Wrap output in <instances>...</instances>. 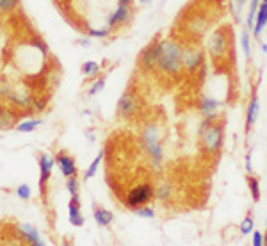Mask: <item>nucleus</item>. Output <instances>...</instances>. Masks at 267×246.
<instances>
[{
  "label": "nucleus",
  "mask_w": 267,
  "mask_h": 246,
  "mask_svg": "<svg viewBox=\"0 0 267 246\" xmlns=\"http://www.w3.org/2000/svg\"><path fill=\"white\" fill-rule=\"evenodd\" d=\"M267 27V4L262 2L260 7H258V13H257V20H255V27H253V36L260 38L262 36L264 29Z\"/></svg>",
  "instance_id": "obj_15"
},
{
  "label": "nucleus",
  "mask_w": 267,
  "mask_h": 246,
  "mask_svg": "<svg viewBox=\"0 0 267 246\" xmlns=\"http://www.w3.org/2000/svg\"><path fill=\"white\" fill-rule=\"evenodd\" d=\"M241 47L244 56H246V59H249V56H251V43H249V32L248 31L241 32Z\"/></svg>",
  "instance_id": "obj_27"
},
{
  "label": "nucleus",
  "mask_w": 267,
  "mask_h": 246,
  "mask_svg": "<svg viewBox=\"0 0 267 246\" xmlns=\"http://www.w3.org/2000/svg\"><path fill=\"white\" fill-rule=\"evenodd\" d=\"M219 107H221V104L214 98H209V96L201 100L200 105H198V109H200V113L203 114V118H216Z\"/></svg>",
  "instance_id": "obj_14"
},
{
  "label": "nucleus",
  "mask_w": 267,
  "mask_h": 246,
  "mask_svg": "<svg viewBox=\"0 0 267 246\" xmlns=\"http://www.w3.org/2000/svg\"><path fill=\"white\" fill-rule=\"evenodd\" d=\"M54 164H57L54 155H50V153H41L39 155V189H41V193H45L46 184L50 180L52 170H54Z\"/></svg>",
  "instance_id": "obj_8"
},
{
  "label": "nucleus",
  "mask_w": 267,
  "mask_h": 246,
  "mask_svg": "<svg viewBox=\"0 0 267 246\" xmlns=\"http://www.w3.org/2000/svg\"><path fill=\"white\" fill-rule=\"evenodd\" d=\"M258 114H260V102H258L257 93L253 91L251 100H249V104H248V111H246V132L251 131V127L257 123Z\"/></svg>",
  "instance_id": "obj_13"
},
{
  "label": "nucleus",
  "mask_w": 267,
  "mask_h": 246,
  "mask_svg": "<svg viewBox=\"0 0 267 246\" xmlns=\"http://www.w3.org/2000/svg\"><path fill=\"white\" fill-rule=\"evenodd\" d=\"M184 52L185 48H182L173 39H160L157 70H159L160 74L176 77L182 72V68H184Z\"/></svg>",
  "instance_id": "obj_1"
},
{
  "label": "nucleus",
  "mask_w": 267,
  "mask_h": 246,
  "mask_svg": "<svg viewBox=\"0 0 267 246\" xmlns=\"http://www.w3.org/2000/svg\"><path fill=\"white\" fill-rule=\"evenodd\" d=\"M264 2H266V4H267V0H264Z\"/></svg>",
  "instance_id": "obj_47"
},
{
  "label": "nucleus",
  "mask_w": 267,
  "mask_h": 246,
  "mask_svg": "<svg viewBox=\"0 0 267 246\" xmlns=\"http://www.w3.org/2000/svg\"><path fill=\"white\" fill-rule=\"evenodd\" d=\"M111 34V29L109 27H103V29H88V36L89 38H98V39H103Z\"/></svg>",
  "instance_id": "obj_31"
},
{
  "label": "nucleus",
  "mask_w": 267,
  "mask_h": 246,
  "mask_svg": "<svg viewBox=\"0 0 267 246\" xmlns=\"http://www.w3.org/2000/svg\"><path fill=\"white\" fill-rule=\"evenodd\" d=\"M100 72V64L96 61H88V63H84L82 66V74L88 75V77H95V75Z\"/></svg>",
  "instance_id": "obj_29"
},
{
  "label": "nucleus",
  "mask_w": 267,
  "mask_h": 246,
  "mask_svg": "<svg viewBox=\"0 0 267 246\" xmlns=\"http://www.w3.org/2000/svg\"><path fill=\"white\" fill-rule=\"evenodd\" d=\"M139 4H141V5H146V4H150V0H139Z\"/></svg>",
  "instance_id": "obj_42"
},
{
  "label": "nucleus",
  "mask_w": 267,
  "mask_h": 246,
  "mask_svg": "<svg viewBox=\"0 0 267 246\" xmlns=\"http://www.w3.org/2000/svg\"><path fill=\"white\" fill-rule=\"evenodd\" d=\"M16 127V114L13 111L4 109V113L0 114V131H11Z\"/></svg>",
  "instance_id": "obj_19"
},
{
  "label": "nucleus",
  "mask_w": 267,
  "mask_h": 246,
  "mask_svg": "<svg viewBox=\"0 0 267 246\" xmlns=\"http://www.w3.org/2000/svg\"><path fill=\"white\" fill-rule=\"evenodd\" d=\"M43 120H39V118H34V120H23L20 121V123H16V131L18 132H32V131H36L38 127H41Z\"/></svg>",
  "instance_id": "obj_22"
},
{
  "label": "nucleus",
  "mask_w": 267,
  "mask_h": 246,
  "mask_svg": "<svg viewBox=\"0 0 267 246\" xmlns=\"http://www.w3.org/2000/svg\"><path fill=\"white\" fill-rule=\"evenodd\" d=\"M68 220L73 227H82L84 225V216L80 212V207H75V205L68 204Z\"/></svg>",
  "instance_id": "obj_21"
},
{
  "label": "nucleus",
  "mask_w": 267,
  "mask_h": 246,
  "mask_svg": "<svg viewBox=\"0 0 267 246\" xmlns=\"http://www.w3.org/2000/svg\"><path fill=\"white\" fill-rule=\"evenodd\" d=\"M56 163L61 170V173L64 177H75L77 175V164H75V159L72 155H68V153L61 152L56 155Z\"/></svg>",
  "instance_id": "obj_12"
},
{
  "label": "nucleus",
  "mask_w": 267,
  "mask_h": 246,
  "mask_svg": "<svg viewBox=\"0 0 267 246\" xmlns=\"http://www.w3.org/2000/svg\"><path fill=\"white\" fill-rule=\"evenodd\" d=\"M207 50L210 54V57L214 61H219V59H225L228 50H230V38L226 34L225 29H219L209 38V43H207Z\"/></svg>",
  "instance_id": "obj_4"
},
{
  "label": "nucleus",
  "mask_w": 267,
  "mask_h": 246,
  "mask_svg": "<svg viewBox=\"0 0 267 246\" xmlns=\"http://www.w3.org/2000/svg\"><path fill=\"white\" fill-rule=\"evenodd\" d=\"M253 245L255 246H262L264 245V234L258 230H253Z\"/></svg>",
  "instance_id": "obj_38"
},
{
  "label": "nucleus",
  "mask_w": 267,
  "mask_h": 246,
  "mask_svg": "<svg viewBox=\"0 0 267 246\" xmlns=\"http://www.w3.org/2000/svg\"><path fill=\"white\" fill-rule=\"evenodd\" d=\"M134 212L137 216H141V218H144V220H152L155 216V210L150 207L148 204L146 205H143V207H137V209H134Z\"/></svg>",
  "instance_id": "obj_30"
},
{
  "label": "nucleus",
  "mask_w": 267,
  "mask_h": 246,
  "mask_svg": "<svg viewBox=\"0 0 267 246\" xmlns=\"http://www.w3.org/2000/svg\"><path fill=\"white\" fill-rule=\"evenodd\" d=\"M93 216H95L96 225H100V227H109L114 220V214L111 210L103 209V207H100V205H96V204L93 205Z\"/></svg>",
  "instance_id": "obj_16"
},
{
  "label": "nucleus",
  "mask_w": 267,
  "mask_h": 246,
  "mask_svg": "<svg viewBox=\"0 0 267 246\" xmlns=\"http://www.w3.org/2000/svg\"><path fill=\"white\" fill-rule=\"evenodd\" d=\"M16 196H18L20 200H29L31 198V188H29L27 184L18 186V188H16Z\"/></svg>",
  "instance_id": "obj_35"
},
{
  "label": "nucleus",
  "mask_w": 267,
  "mask_h": 246,
  "mask_svg": "<svg viewBox=\"0 0 267 246\" xmlns=\"http://www.w3.org/2000/svg\"><path fill=\"white\" fill-rule=\"evenodd\" d=\"M16 234H18L27 245H32V246L45 245V241L39 237V232H38L32 225H29V223H21V225L16 227Z\"/></svg>",
  "instance_id": "obj_9"
},
{
  "label": "nucleus",
  "mask_w": 267,
  "mask_h": 246,
  "mask_svg": "<svg viewBox=\"0 0 267 246\" xmlns=\"http://www.w3.org/2000/svg\"><path fill=\"white\" fill-rule=\"evenodd\" d=\"M246 171H248V173H251V171H253V168H251V152H248V153H246Z\"/></svg>",
  "instance_id": "obj_39"
},
{
  "label": "nucleus",
  "mask_w": 267,
  "mask_h": 246,
  "mask_svg": "<svg viewBox=\"0 0 267 246\" xmlns=\"http://www.w3.org/2000/svg\"><path fill=\"white\" fill-rule=\"evenodd\" d=\"M78 43H80L82 47H89V39H88V38H80V39H78Z\"/></svg>",
  "instance_id": "obj_41"
},
{
  "label": "nucleus",
  "mask_w": 267,
  "mask_h": 246,
  "mask_svg": "<svg viewBox=\"0 0 267 246\" xmlns=\"http://www.w3.org/2000/svg\"><path fill=\"white\" fill-rule=\"evenodd\" d=\"M157 63H159V41H153L141 52V56H139V66L144 72H153L157 68Z\"/></svg>",
  "instance_id": "obj_7"
},
{
  "label": "nucleus",
  "mask_w": 267,
  "mask_h": 246,
  "mask_svg": "<svg viewBox=\"0 0 267 246\" xmlns=\"http://www.w3.org/2000/svg\"><path fill=\"white\" fill-rule=\"evenodd\" d=\"M203 52L201 50H185L184 52V68L189 74H196L203 66Z\"/></svg>",
  "instance_id": "obj_10"
},
{
  "label": "nucleus",
  "mask_w": 267,
  "mask_h": 246,
  "mask_svg": "<svg viewBox=\"0 0 267 246\" xmlns=\"http://www.w3.org/2000/svg\"><path fill=\"white\" fill-rule=\"evenodd\" d=\"M103 155H105V150H100L98 152V155L95 159H93V163L89 164V168L86 170V175H84V178H91V177H95V173H96V170H98V166H100V163H102V159H103Z\"/></svg>",
  "instance_id": "obj_24"
},
{
  "label": "nucleus",
  "mask_w": 267,
  "mask_h": 246,
  "mask_svg": "<svg viewBox=\"0 0 267 246\" xmlns=\"http://www.w3.org/2000/svg\"><path fill=\"white\" fill-rule=\"evenodd\" d=\"M253 228H255V220H253L251 214H248L244 220H242L241 227H239V230H241L242 236H248V234H251Z\"/></svg>",
  "instance_id": "obj_26"
},
{
  "label": "nucleus",
  "mask_w": 267,
  "mask_h": 246,
  "mask_svg": "<svg viewBox=\"0 0 267 246\" xmlns=\"http://www.w3.org/2000/svg\"><path fill=\"white\" fill-rule=\"evenodd\" d=\"M262 52H267V43H262Z\"/></svg>",
  "instance_id": "obj_44"
},
{
  "label": "nucleus",
  "mask_w": 267,
  "mask_h": 246,
  "mask_svg": "<svg viewBox=\"0 0 267 246\" xmlns=\"http://www.w3.org/2000/svg\"><path fill=\"white\" fill-rule=\"evenodd\" d=\"M11 91H13V88H11L9 80H7V79H0V98L7 100V96L11 95Z\"/></svg>",
  "instance_id": "obj_33"
},
{
  "label": "nucleus",
  "mask_w": 267,
  "mask_h": 246,
  "mask_svg": "<svg viewBox=\"0 0 267 246\" xmlns=\"http://www.w3.org/2000/svg\"><path fill=\"white\" fill-rule=\"evenodd\" d=\"M225 137V125L223 121H216V118H205L200 125V139L203 152L209 155H217L223 148Z\"/></svg>",
  "instance_id": "obj_2"
},
{
  "label": "nucleus",
  "mask_w": 267,
  "mask_h": 246,
  "mask_svg": "<svg viewBox=\"0 0 267 246\" xmlns=\"http://www.w3.org/2000/svg\"><path fill=\"white\" fill-rule=\"evenodd\" d=\"M258 7H260V0H251V4H249V11H248V18H246V25H248V29H251V31H253V27H255V20H257Z\"/></svg>",
  "instance_id": "obj_23"
},
{
  "label": "nucleus",
  "mask_w": 267,
  "mask_h": 246,
  "mask_svg": "<svg viewBox=\"0 0 267 246\" xmlns=\"http://www.w3.org/2000/svg\"><path fill=\"white\" fill-rule=\"evenodd\" d=\"M7 102H11V104L15 105V107H18V109H29L32 105V102H34V98H32L31 91H25V89H13L11 95L7 96Z\"/></svg>",
  "instance_id": "obj_11"
},
{
  "label": "nucleus",
  "mask_w": 267,
  "mask_h": 246,
  "mask_svg": "<svg viewBox=\"0 0 267 246\" xmlns=\"http://www.w3.org/2000/svg\"><path fill=\"white\" fill-rule=\"evenodd\" d=\"M119 2H121V4H132L134 0H119Z\"/></svg>",
  "instance_id": "obj_43"
},
{
  "label": "nucleus",
  "mask_w": 267,
  "mask_h": 246,
  "mask_svg": "<svg viewBox=\"0 0 267 246\" xmlns=\"http://www.w3.org/2000/svg\"><path fill=\"white\" fill-rule=\"evenodd\" d=\"M66 189L70 194H77L78 193V180L77 177H68L66 178Z\"/></svg>",
  "instance_id": "obj_37"
},
{
  "label": "nucleus",
  "mask_w": 267,
  "mask_h": 246,
  "mask_svg": "<svg viewBox=\"0 0 267 246\" xmlns=\"http://www.w3.org/2000/svg\"><path fill=\"white\" fill-rule=\"evenodd\" d=\"M31 45L34 48H36V50H39V52H41L43 56H46V54H48V47H46V43L43 41L41 38H38V36L32 38V39H31Z\"/></svg>",
  "instance_id": "obj_34"
},
{
  "label": "nucleus",
  "mask_w": 267,
  "mask_h": 246,
  "mask_svg": "<svg viewBox=\"0 0 267 246\" xmlns=\"http://www.w3.org/2000/svg\"><path fill=\"white\" fill-rule=\"evenodd\" d=\"M248 186H249V191H251V196L255 202L260 200V184H258V178H255L249 173V177H248Z\"/></svg>",
  "instance_id": "obj_25"
},
{
  "label": "nucleus",
  "mask_w": 267,
  "mask_h": 246,
  "mask_svg": "<svg viewBox=\"0 0 267 246\" xmlns=\"http://www.w3.org/2000/svg\"><path fill=\"white\" fill-rule=\"evenodd\" d=\"M103 88H105V79H103V77H100V79L95 80V82H93V86L89 88V96H96L98 93H102Z\"/></svg>",
  "instance_id": "obj_32"
},
{
  "label": "nucleus",
  "mask_w": 267,
  "mask_h": 246,
  "mask_svg": "<svg viewBox=\"0 0 267 246\" xmlns=\"http://www.w3.org/2000/svg\"><path fill=\"white\" fill-rule=\"evenodd\" d=\"M46 102H48V98L34 100V102H32V105L29 107V113H41V111H45Z\"/></svg>",
  "instance_id": "obj_36"
},
{
  "label": "nucleus",
  "mask_w": 267,
  "mask_h": 246,
  "mask_svg": "<svg viewBox=\"0 0 267 246\" xmlns=\"http://www.w3.org/2000/svg\"><path fill=\"white\" fill-rule=\"evenodd\" d=\"M4 109H5V107H4V105H2V104H0V114L4 113Z\"/></svg>",
  "instance_id": "obj_46"
},
{
  "label": "nucleus",
  "mask_w": 267,
  "mask_h": 246,
  "mask_svg": "<svg viewBox=\"0 0 267 246\" xmlns=\"http://www.w3.org/2000/svg\"><path fill=\"white\" fill-rule=\"evenodd\" d=\"M146 152H148L150 159H152V164H153L155 168H160L162 166V159H164V150H162V145L159 143H155V145H152V147L144 148Z\"/></svg>",
  "instance_id": "obj_18"
},
{
  "label": "nucleus",
  "mask_w": 267,
  "mask_h": 246,
  "mask_svg": "<svg viewBox=\"0 0 267 246\" xmlns=\"http://www.w3.org/2000/svg\"><path fill=\"white\" fill-rule=\"evenodd\" d=\"M134 18V9L130 4H121L119 2L118 7L114 9V13H111V16L107 18V27L111 31H114L116 27H121L125 23H129Z\"/></svg>",
  "instance_id": "obj_6"
},
{
  "label": "nucleus",
  "mask_w": 267,
  "mask_h": 246,
  "mask_svg": "<svg viewBox=\"0 0 267 246\" xmlns=\"http://www.w3.org/2000/svg\"><path fill=\"white\" fill-rule=\"evenodd\" d=\"M155 198V188L152 184H139L135 188H132L127 193V198H125V205L129 209H137V207H143V205L150 204L152 200Z\"/></svg>",
  "instance_id": "obj_3"
},
{
  "label": "nucleus",
  "mask_w": 267,
  "mask_h": 246,
  "mask_svg": "<svg viewBox=\"0 0 267 246\" xmlns=\"http://www.w3.org/2000/svg\"><path fill=\"white\" fill-rule=\"evenodd\" d=\"M20 4V0H0V13L2 15H9L16 9V5Z\"/></svg>",
  "instance_id": "obj_28"
},
{
  "label": "nucleus",
  "mask_w": 267,
  "mask_h": 246,
  "mask_svg": "<svg viewBox=\"0 0 267 246\" xmlns=\"http://www.w3.org/2000/svg\"><path fill=\"white\" fill-rule=\"evenodd\" d=\"M264 245H267V232L264 234Z\"/></svg>",
  "instance_id": "obj_45"
},
{
  "label": "nucleus",
  "mask_w": 267,
  "mask_h": 246,
  "mask_svg": "<svg viewBox=\"0 0 267 246\" xmlns=\"http://www.w3.org/2000/svg\"><path fill=\"white\" fill-rule=\"evenodd\" d=\"M173 186L168 182H162L159 188H155V198L159 200V202H168V200L173 198Z\"/></svg>",
  "instance_id": "obj_20"
},
{
  "label": "nucleus",
  "mask_w": 267,
  "mask_h": 246,
  "mask_svg": "<svg viewBox=\"0 0 267 246\" xmlns=\"http://www.w3.org/2000/svg\"><path fill=\"white\" fill-rule=\"evenodd\" d=\"M244 4H246V0H233V7H235L239 13L242 11V7H244Z\"/></svg>",
  "instance_id": "obj_40"
},
{
  "label": "nucleus",
  "mask_w": 267,
  "mask_h": 246,
  "mask_svg": "<svg viewBox=\"0 0 267 246\" xmlns=\"http://www.w3.org/2000/svg\"><path fill=\"white\" fill-rule=\"evenodd\" d=\"M160 141V134H159V129L153 125V123H150L146 129L143 131V134H141V143H143L144 148L152 147V145H155V143Z\"/></svg>",
  "instance_id": "obj_17"
},
{
  "label": "nucleus",
  "mask_w": 267,
  "mask_h": 246,
  "mask_svg": "<svg viewBox=\"0 0 267 246\" xmlns=\"http://www.w3.org/2000/svg\"><path fill=\"white\" fill-rule=\"evenodd\" d=\"M139 111V100L135 96L134 91H125L118 100V105H116V113H118L119 118H123V120H130L134 116L137 114Z\"/></svg>",
  "instance_id": "obj_5"
}]
</instances>
